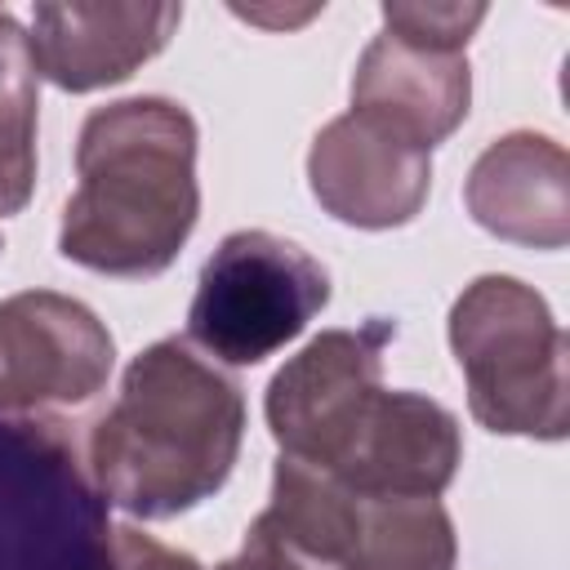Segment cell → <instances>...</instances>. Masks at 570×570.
Segmentation results:
<instances>
[{
    "mask_svg": "<svg viewBox=\"0 0 570 570\" xmlns=\"http://www.w3.org/2000/svg\"><path fill=\"white\" fill-rule=\"evenodd\" d=\"M463 459L459 419L423 392H383L334 481L361 503L436 499Z\"/></svg>",
    "mask_w": 570,
    "mask_h": 570,
    "instance_id": "cell-9",
    "label": "cell"
},
{
    "mask_svg": "<svg viewBox=\"0 0 570 570\" xmlns=\"http://www.w3.org/2000/svg\"><path fill=\"white\" fill-rule=\"evenodd\" d=\"M236 18H245V22H263V27H298V22H307V18H316L321 9L316 4H307V9H298V13H289V9H232Z\"/></svg>",
    "mask_w": 570,
    "mask_h": 570,
    "instance_id": "cell-17",
    "label": "cell"
},
{
    "mask_svg": "<svg viewBox=\"0 0 570 570\" xmlns=\"http://www.w3.org/2000/svg\"><path fill=\"white\" fill-rule=\"evenodd\" d=\"M396 334L374 316L356 330L316 334L267 387V428L285 459L338 472L383 396V347Z\"/></svg>",
    "mask_w": 570,
    "mask_h": 570,
    "instance_id": "cell-5",
    "label": "cell"
},
{
    "mask_svg": "<svg viewBox=\"0 0 570 570\" xmlns=\"http://www.w3.org/2000/svg\"><path fill=\"white\" fill-rule=\"evenodd\" d=\"M450 347L481 428L534 441L566 436V334L543 294L517 276H476L450 307Z\"/></svg>",
    "mask_w": 570,
    "mask_h": 570,
    "instance_id": "cell-3",
    "label": "cell"
},
{
    "mask_svg": "<svg viewBox=\"0 0 570 570\" xmlns=\"http://www.w3.org/2000/svg\"><path fill=\"white\" fill-rule=\"evenodd\" d=\"M472 102L468 53L410 45L392 31H379L356 58L352 111L396 129L414 147L432 151L445 142Z\"/></svg>",
    "mask_w": 570,
    "mask_h": 570,
    "instance_id": "cell-12",
    "label": "cell"
},
{
    "mask_svg": "<svg viewBox=\"0 0 570 570\" xmlns=\"http://www.w3.org/2000/svg\"><path fill=\"white\" fill-rule=\"evenodd\" d=\"M116 365L107 325L67 294L22 289L0 298V410H67L102 392Z\"/></svg>",
    "mask_w": 570,
    "mask_h": 570,
    "instance_id": "cell-6",
    "label": "cell"
},
{
    "mask_svg": "<svg viewBox=\"0 0 570 570\" xmlns=\"http://www.w3.org/2000/svg\"><path fill=\"white\" fill-rule=\"evenodd\" d=\"M76 191L62 209V258L102 276H156L187 245L196 187V120L169 98H120L80 125Z\"/></svg>",
    "mask_w": 570,
    "mask_h": 570,
    "instance_id": "cell-2",
    "label": "cell"
},
{
    "mask_svg": "<svg viewBox=\"0 0 570 570\" xmlns=\"http://www.w3.org/2000/svg\"><path fill=\"white\" fill-rule=\"evenodd\" d=\"M307 183L330 218L387 232L423 209L432 191V151L361 111H343L312 138Z\"/></svg>",
    "mask_w": 570,
    "mask_h": 570,
    "instance_id": "cell-7",
    "label": "cell"
},
{
    "mask_svg": "<svg viewBox=\"0 0 570 570\" xmlns=\"http://www.w3.org/2000/svg\"><path fill=\"white\" fill-rule=\"evenodd\" d=\"M454 521L436 499L361 503V534L343 570H454Z\"/></svg>",
    "mask_w": 570,
    "mask_h": 570,
    "instance_id": "cell-13",
    "label": "cell"
},
{
    "mask_svg": "<svg viewBox=\"0 0 570 570\" xmlns=\"http://www.w3.org/2000/svg\"><path fill=\"white\" fill-rule=\"evenodd\" d=\"M356 534L361 499L330 472L281 454L267 508L249 521L240 552L218 570H343Z\"/></svg>",
    "mask_w": 570,
    "mask_h": 570,
    "instance_id": "cell-11",
    "label": "cell"
},
{
    "mask_svg": "<svg viewBox=\"0 0 570 570\" xmlns=\"http://www.w3.org/2000/svg\"><path fill=\"white\" fill-rule=\"evenodd\" d=\"M485 13L490 9L476 4V0H468V4H459V0H445V4H423V0L405 4V0H396V4H383V31L401 36L410 45L463 53L472 31L485 22Z\"/></svg>",
    "mask_w": 570,
    "mask_h": 570,
    "instance_id": "cell-15",
    "label": "cell"
},
{
    "mask_svg": "<svg viewBox=\"0 0 570 570\" xmlns=\"http://www.w3.org/2000/svg\"><path fill=\"white\" fill-rule=\"evenodd\" d=\"M245 396L187 338L142 347L120 396L89 432V472L107 503L142 521L191 512L236 468Z\"/></svg>",
    "mask_w": 570,
    "mask_h": 570,
    "instance_id": "cell-1",
    "label": "cell"
},
{
    "mask_svg": "<svg viewBox=\"0 0 570 570\" xmlns=\"http://www.w3.org/2000/svg\"><path fill=\"white\" fill-rule=\"evenodd\" d=\"M183 22V4H36L31 67L58 89L89 94L129 80Z\"/></svg>",
    "mask_w": 570,
    "mask_h": 570,
    "instance_id": "cell-8",
    "label": "cell"
},
{
    "mask_svg": "<svg viewBox=\"0 0 570 570\" xmlns=\"http://www.w3.org/2000/svg\"><path fill=\"white\" fill-rule=\"evenodd\" d=\"M36 67L27 31L0 9V218L36 187Z\"/></svg>",
    "mask_w": 570,
    "mask_h": 570,
    "instance_id": "cell-14",
    "label": "cell"
},
{
    "mask_svg": "<svg viewBox=\"0 0 570 570\" xmlns=\"http://www.w3.org/2000/svg\"><path fill=\"white\" fill-rule=\"evenodd\" d=\"M463 205L476 227L530 249L570 240V156L557 138L517 129L494 138L468 169Z\"/></svg>",
    "mask_w": 570,
    "mask_h": 570,
    "instance_id": "cell-10",
    "label": "cell"
},
{
    "mask_svg": "<svg viewBox=\"0 0 570 570\" xmlns=\"http://www.w3.org/2000/svg\"><path fill=\"white\" fill-rule=\"evenodd\" d=\"M330 303V272L298 240L245 227L205 258L187 338L223 365H258L294 343Z\"/></svg>",
    "mask_w": 570,
    "mask_h": 570,
    "instance_id": "cell-4",
    "label": "cell"
},
{
    "mask_svg": "<svg viewBox=\"0 0 570 570\" xmlns=\"http://www.w3.org/2000/svg\"><path fill=\"white\" fill-rule=\"evenodd\" d=\"M111 557H116V570H205L196 557L174 552L160 539L129 530V525L111 530Z\"/></svg>",
    "mask_w": 570,
    "mask_h": 570,
    "instance_id": "cell-16",
    "label": "cell"
}]
</instances>
